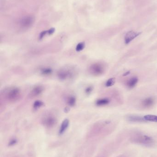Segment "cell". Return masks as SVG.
Wrapping results in <instances>:
<instances>
[{
	"label": "cell",
	"instance_id": "1",
	"mask_svg": "<svg viewBox=\"0 0 157 157\" xmlns=\"http://www.w3.org/2000/svg\"><path fill=\"white\" fill-rule=\"evenodd\" d=\"M133 140L135 143L146 146H151L154 143L153 138L147 135H137L133 137Z\"/></svg>",
	"mask_w": 157,
	"mask_h": 157
},
{
	"label": "cell",
	"instance_id": "2",
	"mask_svg": "<svg viewBox=\"0 0 157 157\" xmlns=\"http://www.w3.org/2000/svg\"><path fill=\"white\" fill-rule=\"evenodd\" d=\"M6 97L9 101H15L18 100L21 96V91L19 88L12 87L8 90Z\"/></svg>",
	"mask_w": 157,
	"mask_h": 157
},
{
	"label": "cell",
	"instance_id": "3",
	"mask_svg": "<svg viewBox=\"0 0 157 157\" xmlns=\"http://www.w3.org/2000/svg\"><path fill=\"white\" fill-rule=\"evenodd\" d=\"M89 71L94 75H100L104 72V66L101 63H95L91 65L89 69Z\"/></svg>",
	"mask_w": 157,
	"mask_h": 157
},
{
	"label": "cell",
	"instance_id": "4",
	"mask_svg": "<svg viewBox=\"0 0 157 157\" xmlns=\"http://www.w3.org/2000/svg\"><path fill=\"white\" fill-rule=\"evenodd\" d=\"M58 78L62 80H65L72 78L73 76L72 70L68 69H62L59 70L57 73Z\"/></svg>",
	"mask_w": 157,
	"mask_h": 157
},
{
	"label": "cell",
	"instance_id": "5",
	"mask_svg": "<svg viewBox=\"0 0 157 157\" xmlns=\"http://www.w3.org/2000/svg\"><path fill=\"white\" fill-rule=\"evenodd\" d=\"M56 123V119L53 116H48L43 119V125L48 128H52L55 125Z\"/></svg>",
	"mask_w": 157,
	"mask_h": 157
},
{
	"label": "cell",
	"instance_id": "6",
	"mask_svg": "<svg viewBox=\"0 0 157 157\" xmlns=\"http://www.w3.org/2000/svg\"><path fill=\"white\" fill-rule=\"evenodd\" d=\"M141 32H136L134 31H129L127 32L125 36V43L126 44L129 43L131 41H132L134 39L139 36Z\"/></svg>",
	"mask_w": 157,
	"mask_h": 157
},
{
	"label": "cell",
	"instance_id": "7",
	"mask_svg": "<svg viewBox=\"0 0 157 157\" xmlns=\"http://www.w3.org/2000/svg\"><path fill=\"white\" fill-rule=\"evenodd\" d=\"M34 21L33 18L31 16L25 17L21 21V25L24 28H28L32 25Z\"/></svg>",
	"mask_w": 157,
	"mask_h": 157
},
{
	"label": "cell",
	"instance_id": "8",
	"mask_svg": "<svg viewBox=\"0 0 157 157\" xmlns=\"http://www.w3.org/2000/svg\"><path fill=\"white\" fill-rule=\"evenodd\" d=\"M69 125V120L68 119H65L62 122L60 130L59 131V134L60 135H63L65 132L66 130L67 129Z\"/></svg>",
	"mask_w": 157,
	"mask_h": 157
},
{
	"label": "cell",
	"instance_id": "9",
	"mask_svg": "<svg viewBox=\"0 0 157 157\" xmlns=\"http://www.w3.org/2000/svg\"><path fill=\"white\" fill-rule=\"evenodd\" d=\"M43 88L42 86H37L33 88L31 92V96L32 97H36L38 96L43 93Z\"/></svg>",
	"mask_w": 157,
	"mask_h": 157
},
{
	"label": "cell",
	"instance_id": "10",
	"mask_svg": "<svg viewBox=\"0 0 157 157\" xmlns=\"http://www.w3.org/2000/svg\"><path fill=\"white\" fill-rule=\"evenodd\" d=\"M154 100L151 97L146 98L143 101V105L145 108H150L154 105Z\"/></svg>",
	"mask_w": 157,
	"mask_h": 157
},
{
	"label": "cell",
	"instance_id": "11",
	"mask_svg": "<svg viewBox=\"0 0 157 157\" xmlns=\"http://www.w3.org/2000/svg\"><path fill=\"white\" fill-rule=\"evenodd\" d=\"M138 82V79L137 77H132L127 82V86L130 88H133L137 84Z\"/></svg>",
	"mask_w": 157,
	"mask_h": 157
},
{
	"label": "cell",
	"instance_id": "12",
	"mask_svg": "<svg viewBox=\"0 0 157 157\" xmlns=\"http://www.w3.org/2000/svg\"><path fill=\"white\" fill-rule=\"evenodd\" d=\"M128 120L131 122H143L146 121L143 117L137 116H129L128 117Z\"/></svg>",
	"mask_w": 157,
	"mask_h": 157
},
{
	"label": "cell",
	"instance_id": "13",
	"mask_svg": "<svg viewBox=\"0 0 157 157\" xmlns=\"http://www.w3.org/2000/svg\"><path fill=\"white\" fill-rule=\"evenodd\" d=\"M144 119L147 121L157 122V116L154 115H147L144 116Z\"/></svg>",
	"mask_w": 157,
	"mask_h": 157
},
{
	"label": "cell",
	"instance_id": "14",
	"mask_svg": "<svg viewBox=\"0 0 157 157\" xmlns=\"http://www.w3.org/2000/svg\"><path fill=\"white\" fill-rule=\"evenodd\" d=\"M110 101L107 98H102L96 101V104L97 106H102L107 105L108 104H109Z\"/></svg>",
	"mask_w": 157,
	"mask_h": 157
},
{
	"label": "cell",
	"instance_id": "15",
	"mask_svg": "<svg viewBox=\"0 0 157 157\" xmlns=\"http://www.w3.org/2000/svg\"><path fill=\"white\" fill-rule=\"evenodd\" d=\"M44 104L43 101L37 100L35 101L33 104V108L35 109H38L43 105Z\"/></svg>",
	"mask_w": 157,
	"mask_h": 157
},
{
	"label": "cell",
	"instance_id": "16",
	"mask_svg": "<svg viewBox=\"0 0 157 157\" xmlns=\"http://www.w3.org/2000/svg\"><path fill=\"white\" fill-rule=\"evenodd\" d=\"M41 71L43 75H48L52 73V70L50 68H45L42 69Z\"/></svg>",
	"mask_w": 157,
	"mask_h": 157
},
{
	"label": "cell",
	"instance_id": "17",
	"mask_svg": "<svg viewBox=\"0 0 157 157\" xmlns=\"http://www.w3.org/2000/svg\"><path fill=\"white\" fill-rule=\"evenodd\" d=\"M67 104L70 106H73L76 104V98L74 97H70L67 99Z\"/></svg>",
	"mask_w": 157,
	"mask_h": 157
},
{
	"label": "cell",
	"instance_id": "18",
	"mask_svg": "<svg viewBox=\"0 0 157 157\" xmlns=\"http://www.w3.org/2000/svg\"><path fill=\"white\" fill-rule=\"evenodd\" d=\"M115 82V78H110L106 82L105 86L107 87H110V86H113Z\"/></svg>",
	"mask_w": 157,
	"mask_h": 157
},
{
	"label": "cell",
	"instance_id": "19",
	"mask_svg": "<svg viewBox=\"0 0 157 157\" xmlns=\"http://www.w3.org/2000/svg\"><path fill=\"white\" fill-rule=\"evenodd\" d=\"M85 47V44L84 43H80L78 44L76 47V50L77 51H80L83 50Z\"/></svg>",
	"mask_w": 157,
	"mask_h": 157
},
{
	"label": "cell",
	"instance_id": "20",
	"mask_svg": "<svg viewBox=\"0 0 157 157\" xmlns=\"http://www.w3.org/2000/svg\"><path fill=\"white\" fill-rule=\"evenodd\" d=\"M17 143V141L16 139H12L10 141V142L8 143V146H12L15 145Z\"/></svg>",
	"mask_w": 157,
	"mask_h": 157
},
{
	"label": "cell",
	"instance_id": "21",
	"mask_svg": "<svg viewBox=\"0 0 157 157\" xmlns=\"http://www.w3.org/2000/svg\"><path fill=\"white\" fill-rule=\"evenodd\" d=\"M47 34H48V30H46V31H43V32L41 33L39 35V39H42L43 38L44 36H46V35Z\"/></svg>",
	"mask_w": 157,
	"mask_h": 157
},
{
	"label": "cell",
	"instance_id": "22",
	"mask_svg": "<svg viewBox=\"0 0 157 157\" xmlns=\"http://www.w3.org/2000/svg\"><path fill=\"white\" fill-rule=\"evenodd\" d=\"M54 31H55V29L54 28H51L50 29L48 30V35H52L54 32Z\"/></svg>",
	"mask_w": 157,
	"mask_h": 157
},
{
	"label": "cell",
	"instance_id": "23",
	"mask_svg": "<svg viewBox=\"0 0 157 157\" xmlns=\"http://www.w3.org/2000/svg\"><path fill=\"white\" fill-rule=\"evenodd\" d=\"M92 90V88L91 87H89L87 88L86 90V93H90Z\"/></svg>",
	"mask_w": 157,
	"mask_h": 157
},
{
	"label": "cell",
	"instance_id": "24",
	"mask_svg": "<svg viewBox=\"0 0 157 157\" xmlns=\"http://www.w3.org/2000/svg\"><path fill=\"white\" fill-rule=\"evenodd\" d=\"M129 73H130V72L129 71L126 72L125 73V74H124V75H123L124 76L127 75H129Z\"/></svg>",
	"mask_w": 157,
	"mask_h": 157
}]
</instances>
